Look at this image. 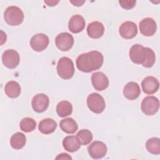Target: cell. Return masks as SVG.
I'll use <instances>...</instances> for the list:
<instances>
[{
  "instance_id": "484cf974",
  "label": "cell",
  "mask_w": 160,
  "mask_h": 160,
  "mask_svg": "<svg viewBox=\"0 0 160 160\" xmlns=\"http://www.w3.org/2000/svg\"><path fill=\"white\" fill-rule=\"evenodd\" d=\"M36 126V121L31 118H23L19 124L20 129L26 132H29L34 130Z\"/></svg>"
},
{
  "instance_id": "e0dca14e",
  "label": "cell",
  "mask_w": 160,
  "mask_h": 160,
  "mask_svg": "<svg viewBox=\"0 0 160 160\" xmlns=\"http://www.w3.org/2000/svg\"><path fill=\"white\" fill-rule=\"evenodd\" d=\"M84 18L79 14L72 16L68 22L69 30L73 33H78L82 31L85 27Z\"/></svg>"
},
{
  "instance_id": "4fadbf2b",
  "label": "cell",
  "mask_w": 160,
  "mask_h": 160,
  "mask_svg": "<svg viewBox=\"0 0 160 160\" xmlns=\"http://www.w3.org/2000/svg\"><path fill=\"white\" fill-rule=\"evenodd\" d=\"M91 82L94 88L97 91H103L109 86L108 77L102 72H94L91 76Z\"/></svg>"
},
{
  "instance_id": "5bb4252c",
  "label": "cell",
  "mask_w": 160,
  "mask_h": 160,
  "mask_svg": "<svg viewBox=\"0 0 160 160\" xmlns=\"http://www.w3.org/2000/svg\"><path fill=\"white\" fill-rule=\"evenodd\" d=\"M119 32L122 38L129 39L136 36L138 28L134 22L132 21H126L120 26Z\"/></svg>"
},
{
  "instance_id": "f546056e",
  "label": "cell",
  "mask_w": 160,
  "mask_h": 160,
  "mask_svg": "<svg viewBox=\"0 0 160 160\" xmlns=\"http://www.w3.org/2000/svg\"><path fill=\"white\" fill-rule=\"evenodd\" d=\"M59 1H44V2L48 4L49 6H56Z\"/></svg>"
},
{
  "instance_id": "83f0119b",
  "label": "cell",
  "mask_w": 160,
  "mask_h": 160,
  "mask_svg": "<svg viewBox=\"0 0 160 160\" xmlns=\"http://www.w3.org/2000/svg\"><path fill=\"white\" fill-rule=\"evenodd\" d=\"M119 3L120 6L125 9H131L133 8L136 3V1L134 0H127V1H119Z\"/></svg>"
},
{
  "instance_id": "9c48e42d",
  "label": "cell",
  "mask_w": 160,
  "mask_h": 160,
  "mask_svg": "<svg viewBox=\"0 0 160 160\" xmlns=\"http://www.w3.org/2000/svg\"><path fill=\"white\" fill-rule=\"evenodd\" d=\"M88 153L93 159H101L103 158L107 152L106 145L99 141H95L88 148Z\"/></svg>"
},
{
  "instance_id": "d6986e66",
  "label": "cell",
  "mask_w": 160,
  "mask_h": 160,
  "mask_svg": "<svg viewBox=\"0 0 160 160\" xmlns=\"http://www.w3.org/2000/svg\"><path fill=\"white\" fill-rule=\"evenodd\" d=\"M62 146L65 150L73 152L78 151L81 147V143L75 136H68L62 141Z\"/></svg>"
},
{
  "instance_id": "cb8c5ba5",
  "label": "cell",
  "mask_w": 160,
  "mask_h": 160,
  "mask_svg": "<svg viewBox=\"0 0 160 160\" xmlns=\"http://www.w3.org/2000/svg\"><path fill=\"white\" fill-rule=\"evenodd\" d=\"M56 112L62 118L69 116L72 112V104L68 101H62L58 104Z\"/></svg>"
},
{
  "instance_id": "ffe728a7",
  "label": "cell",
  "mask_w": 160,
  "mask_h": 160,
  "mask_svg": "<svg viewBox=\"0 0 160 160\" xmlns=\"http://www.w3.org/2000/svg\"><path fill=\"white\" fill-rule=\"evenodd\" d=\"M57 128V122L51 118L42 119L39 124V131L44 134H49L53 132Z\"/></svg>"
},
{
  "instance_id": "8992f818",
  "label": "cell",
  "mask_w": 160,
  "mask_h": 160,
  "mask_svg": "<svg viewBox=\"0 0 160 160\" xmlns=\"http://www.w3.org/2000/svg\"><path fill=\"white\" fill-rule=\"evenodd\" d=\"M159 107V102L157 98L149 96L146 97L142 101L141 108L143 113L148 116H152L156 114Z\"/></svg>"
},
{
  "instance_id": "6da1fadb",
  "label": "cell",
  "mask_w": 160,
  "mask_h": 160,
  "mask_svg": "<svg viewBox=\"0 0 160 160\" xmlns=\"http://www.w3.org/2000/svg\"><path fill=\"white\" fill-rule=\"evenodd\" d=\"M104 57L101 52L92 51L82 53L76 59L78 69L84 72H90L99 69L102 65Z\"/></svg>"
},
{
  "instance_id": "8fae6325",
  "label": "cell",
  "mask_w": 160,
  "mask_h": 160,
  "mask_svg": "<svg viewBox=\"0 0 160 160\" xmlns=\"http://www.w3.org/2000/svg\"><path fill=\"white\" fill-rule=\"evenodd\" d=\"M49 103V97L45 94H38L35 95L31 101L32 109L37 112H42L45 111Z\"/></svg>"
},
{
  "instance_id": "3957f363",
  "label": "cell",
  "mask_w": 160,
  "mask_h": 160,
  "mask_svg": "<svg viewBox=\"0 0 160 160\" xmlns=\"http://www.w3.org/2000/svg\"><path fill=\"white\" fill-rule=\"evenodd\" d=\"M58 75L64 79H71L74 73V67L72 61L68 57H62L58 61L57 65Z\"/></svg>"
},
{
  "instance_id": "5b68a950",
  "label": "cell",
  "mask_w": 160,
  "mask_h": 160,
  "mask_svg": "<svg viewBox=\"0 0 160 160\" xmlns=\"http://www.w3.org/2000/svg\"><path fill=\"white\" fill-rule=\"evenodd\" d=\"M87 105L88 108L94 113H101L105 109L106 103L102 96L98 93H92L88 96Z\"/></svg>"
},
{
  "instance_id": "9a60e30c",
  "label": "cell",
  "mask_w": 160,
  "mask_h": 160,
  "mask_svg": "<svg viewBox=\"0 0 160 160\" xmlns=\"http://www.w3.org/2000/svg\"><path fill=\"white\" fill-rule=\"evenodd\" d=\"M142 89L147 94H152L159 89V82L158 79L153 76H147L142 81Z\"/></svg>"
},
{
  "instance_id": "603a6c76",
  "label": "cell",
  "mask_w": 160,
  "mask_h": 160,
  "mask_svg": "<svg viewBox=\"0 0 160 160\" xmlns=\"http://www.w3.org/2000/svg\"><path fill=\"white\" fill-rule=\"evenodd\" d=\"M26 142V136L22 132L14 134L10 139V144L12 148L15 149H22Z\"/></svg>"
},
{
  "instance_id": "30bf717a",
  "label": "cell",
  "mask_w": 160,
  "mask_h": 160,
  "mask_svg": "<svg viewBox=\"0 0 160 160\" xmlns=\"http://www.w3.org/2000/svg\"><path fill=\"white\" fill-rule=\"evenodd\" d=\"M49 42V38L46 34L38 33L31 38L30 40V45L33 50L40 52L42 51L48 47Z\"/></svg>"
},
{
  "instance_id": "f1b7e54d",
  "label": "cell",
  "mask_w": 160,
  "mask_h": 160,
  "mask_svg": "<svg viewBox=\"0 0 160 160\" xmlns=\"http://www.w3.org/2000/svg\"><path fill=\"white\" fill-rule=\"evenodd\" d=\"M56 159H72V158L66 153H61L56 158Z\"/></svg>"
},
{
  "instance_id": "4316f807",
  "label": "cell",
  "mask_w": 160,
  "mask_h": 160,
  "mask_svg": "<svg viewBox=\"0 0 160 160\" xmlns=\"http://www.w3.org/2000/svg\"><path fill=\"white\" fill-rule=\"evenodd\" d=\"M76 137L81 144L87 145L92 139V134L88 129H81L76 134Z\"/></svg>"
},
{
  "instance_id": "7a4b0ae2",
  "label": "cell",
  "mask_w": 160,
  "mask_h": 160,
  "mask_svg": "<svg viewBox=\"0 0 160 160\" xmlns=\"http://www.w3.org/2000/svg\"><path fill=\"white\" fill-rule=\"evenodd\" d=\"M129 58L135 64H142L145 68H151L156 61L155 53L149 48L141 44H134L129 50Z\"/></svg>"
},
{
  "instance_id": "4dcf8cb0",
  "label": "cell",
  "mask_w": 160,
  "mask_h": 160,
  "mask_svg": "<svg viewBox=\"0 0 160 160\" xmlns=\"http://www.w3.org/2000/svg\"><path fill=\"white\" fill-rule=\"evenodd\" d=\"M85 1H71V2L72 4H73L74 6H82V4Z\"/></svg>"
},
{
  "instance_id": "277c9868",
  "label": "cell",
  "mask_w": 160,
  "mask_h": 160,
  "mask_svg": "<svg viewBox=\"0 0 160 160\" xmlns=\"http://www.w3.org/2000/svg\"><path fill=\"white\" fill-rule=\"evenodd\" d=\"M5 21L10 26H18L21 24L24 19V13L18 7L11 6L6 8L4 12Z\"/></svg>"
},
{
  "instance_id": "2e32d148",
  "label": "cell",
  "mask_w": 160,
  "mask_h": 160,
  "mask_svg": "<svg viewBox=\"0 0 160 160\" xmlns=\"http://www.w3.org/2000/svg\"><path fill=\"white\" fill-rule=\"evenodd\" d=\"M141 93V89L139 84L135 82H128L123 89V94L126 98L129 100H134L137 99Z\"/></svg>"
},
{
  "instance_id": "d4e9b609",
  "label": "cell",
  "mask_w": 160,
  "mask_h": 160,
  "mask_svg": "<svg viewBox=\"0 0 160 160\" xmlns=\"http://www.w3.org/2000/svg\"><path fill=\"white\" fill-rule=\"evenodd\" d=\"M146 148L148 152L152 154H160V139L158 138L149 139L146 142Z\"/></svg>"
},
{
  "instance_id": "52a82bcc",
  "label": "cell",
  "mask_w": 160,
  "mask_h": 160,
  "mask_svg": "<svg viewBox=\"0 0 160 160\" xmlns=\"http://www.w3.org/2000/svg\"><path fill=\"white\" fill-rule=\"evenodd\" d=\"M55 43L56 47L61 51H69L74 44V38L68 32H61L59 34L56 39Z\"/></svg>"
},
{
  "instance_id": "7c38bea8",
  "label": "cell",
  "mask_w": 160,
  "mask_h": 160,
  "mask_svg": "<svg viewBox=\"0 0 160 160\" xmlns=\"http://www.w3.org/2000/svg\"><path fill=\"white\" fill-rule=\"evenodd\" d=\"M139 26L141 33L145 36H153L157 29L156 21L151 18H146L141 20Z\"/></svg>"
},
{
  "instance_id": "ac0fdd59",
  "label": "cell",
  "mask_w": 160,
  "mask_h": 160,
  "mask_svg": "<svg viewBox=\"0 0 160 160\" xmlns=\"http://www.w3.org/2000/svg\"><path fill=\"white\" fill-rule=\"evenodd\" d=\"M104 32V26L99 21H94L89 23L87 28L88 34L92 39L100 38L103 35Z\"/></svg>"
},
{
  "instance_id": "44dd1931",
  "label": "cell",
  "mask_w": 160,
  "mask_h": 160,
  "mask_svg": "<svg viewBox=\"0 0 160 160\" xmlns=\"http://www.w3.org/2000/svg\"><path fill=\"white\" fill-rule=\"evenodd\" d=\"M4 92L9 98H16L20 95L21 93L20 85L16 81H9L5 85Z\"/></svg>"
},
{
  "instance_id": "ba28073f",
  "label": "cell",
  "mask_w": 160,
  "mask_h": 160,
  "mask_svg": "<svg viewBox=\"0 0 160 160\" xmlns=\"http://www.w3.org/2000/svg\"><path fill=\"white\" fill-rule=\"evenodd\" d=\"M20 60L19 53L14 49L5 51L2 56L3 64L9 69H14L18 66Z\"/></svg>"
},
{
  "instance_id": "7402d4cb",
  "label": "cell",
  "mask_w": 160,
  "mask_h": 160,
  "mask_svg": "<svg viewBox=\"0 0 160 160\" xmlns=\"http://www.w3.org/2000/svg\"><path fill=\"white\" fill-rule=\"evenodd\" d=\"M59 126L61 129L68 134H73L74 133L78 128V124L75 120L71 118H66L62 119L60 121Z\"/></svg>"
}]
</instances>
